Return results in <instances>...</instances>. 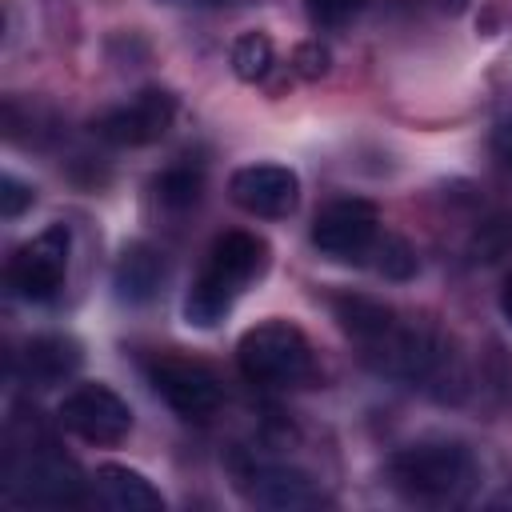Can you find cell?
<instances>
[{"instance_id":"17","label":"cell","mask_w":512,"mask_h":512,"mask_svg":"<svg viewBox=\"0 0 512 512\" xmlns=\"http://www.w3.org/2000/svg\"><path fill=\"white\" fill-rule=\"evenodd\" d=\"M228 60H232L236 80H244V84H260V80L272 72L276 52H272V40H268L264 32H256V28H252V32H240V36L232 40Z\"/></svg>"},{"instance_id":"25","label":"cell","mask_w":512,"mask_h":512,"mask_svg":"<svg viewBox=\"0 0 512 512\" xmlns=\"http://www.w3.org/2000/svg\"><path fill=\"white\" fill-rule=\"evenodd\" d=\"M488 508H512V488H504L500 496H492V500H488Z\"/></svg>"},{"instance_id":"16","label":"cell","mask_w":512,"mask_h":512,"mask_svg":"<svg viewBox=\"0 0 512 512\" xmlns=\"http://www.w3.org/2000/svg\"><path fill=\"white\" fill-rule=\"evenodd\" d=\"M332 316L340 320V328H344L356 344H364V340H372V336L392 320V308L380 304V300H372V296L336 292V296H332Z\"/></svg>"},{"instance_id":"20","label":"cell","mask_w":512,"mask_h":512,"mask_svg":"<svg viewBox=\"0 0 512 512\" xmlns=\"http://www.w3.org/2000/svg\"><path fill=\"white\" fill-rule=\"evenodd\" d=\"M304 8L316 28H344L364 8V0H304Z\"/></svg>"},{"instance_id":"24","label":"cell","mask_w":512,"mask_h":512,"mask_svg":"<svg viewBox=\"0 0 512 512\" xmlns=\"http://www.w3.org/2000/svg\"><path fill=\"white\" fill-rule=\"evenodd\" d=\"M500 312H504V320L512 324V272H508V280H504V288H500Z\"/></svg>"},{"instance_id":"5","label":"cell","mask_w":512,"mask_h":512,"mask_svg":"<svg viewBox=\"0 0 512 512\" xmlns=\"http://www.w3.org/2000/svg\"><path fill=\"white\" fill-rule=\"evenodd\" d=\"M68 252H72V232L68 224H48L32 240H24L12 260H8V288L20 300L48 304L60 296L68 280Z\"/></svg>"},{"instance_id":"6","label":"cell","mask_w":512,"mask_h":512,"mask_svg":"<svg viewBox=\"0 0 512 512\" xmlns=\"http://www.w3.org/2000/svg\"><path fill=\"white\" fill-rule=\"evenodd\" d=\"M148 384L184 420H208L224 400V388L208 364L188 360V356H172V352H164L148 364Z\"/></svg>"},{"instance_id":"12","label":"cell","mask_w":512,"mask_h":512,"mask_svg":"<svg viewBox=\"0 0 512 512\" xmlns=\"http://www.w3.org/2000/svg\"><path fill=\"white\" fill-rule=\"evenodd\" d=\"M8 484L24 504H76L84 496V480L76 464L52 448H36Z\"/></svg>"},{"instance_id":"10","label":"cell","mask_w":512,"mask_h":512,"mask_svg":"<svg viewBox=\"0 0 512 512\" xmlns=\"http://www.w3.org/2000/svg\"><path fill=\"white\" fill-rule=\"evenodd\" d=\"M228 196L248 216L280 220L300 204V176L288 164H244L228 176Z\"/></svg>"},{"instance_id":"7","label":"cell","mask_w":512,"mask_h":512,"mask_svg":"<svg viewBox=\"0 0 512 512\" xmlns=\"http://www.w3.org/2000/svg\"><path fill=\"white\" fill-rule=\"evenodd\" d=\"M56 420L84 444H120L132 428V408L108 384H76L56 404Z\"/></svg>"},{"instance_id":"14","label":"cell","mask_w":512,"mask_h":512,"mask_svg":"<svg viewBox=\"0 0 512 512\" xmlns=\"http://www.w3.org/2000/svg\"><path fill=\"white\" fill-rule=\"evenodd\" d=\"M92 496L112 512H164V496L128 464H100L92 476Z\"/></svg>"},{"instance_id":"9","label":"cell","mask_w":512,"mask_h":512,"mask_svg":"<svg viewBox=\"0 0 512 512\" xmlns=\"http://www.w3.org/2000/svg\"><path fill=\"white\" fill-rule=\"evenodd\" d=\"M380 240V212L360 196L332 200L312 220V244L328 260H368Z\"/></svg>"},{"instance_id":"2","label":"cell","mask_w":512,"mask_h":512,"mask_svg":"<svg viewBox=\"0 0 512 512\" xmlns=\"http://www.w3.org/2000/svg\"><path fill=\"white\" fill-rule=\"evenodd\" d=\"M268 268V244L256 232H224L212 240L208 260L200 268V276L192 280L188 296H184V320L196 328H212L228 316V308L236 304V296Z\"/></svg>"},{"instance_id":"11","label":"cell","mask_w":512,"mask_h":512,"mask_svg":"<svg viewBox=\"0 0 512 512\" xmlns=\"http://www.w3.org/2000/svg\"><path fill=\"white\" fill-rule=\"evenodd\" d=\"M236 488L244 492L248 504L256 508H276V512H296V508H316L324 496L316 488V480L300 468L288 464H272V460H248L236 472Z\"/></svg>"},{"instance_id":"4","label":"cell","mask_w":512,"mask_h":512,"mask_svg":"<svg viewBox=\"0 0 512 512\" xmlns=\"http://www.w3.org/2000/svg\"><path fill=\"white\" fill-rule=\"evenodd\" d=\"M236 364L244 380L260 388H300L316 376V356L308 336L288 320H260L236 344Z\"/></svg>"},{"instance_id":"21","label":"cell","mask_w":512,"mask_h":512,"mask_svg":"<svg viewBox=\"0 0 512 512\" xmlns=\"http://www.w3.org/2000/svg\"><path fill=\"white\" fill-rule=\"evenodd\" d=\"M328 64H332V52H328L320 40H304V44H296V52H292V72H296L300 80H320V76L328 72Z\"/></svg>"},{"instance_id":"26","label":"cell","mask_w":512,"mask_h":512,"mask_svg":"<svg viewBox=\"0 0 512 512\" xmlns=\"http://www.w3.org/2000/svg\"><path fill=\"white\" fill-rule=\"evenodd\" d=\"M436 4H440L444 12H464V4H468V0H436Z\"/></svg>"},{"instance_id":"19","label":"cell","mask_w":512,"mask_h":512,"mask_svg":"<svg viewBox=\"0 0 512 512\" xmlns=\"http://www.w3.org/2000/svg\"><path fill=\"white\" fill-rule=\"evenodd\" d=\"M372 268H376L380 276H388V280H408V276L416 272V252H412L400 236L380 232V240H376V248H372Z\"/></svg>"},{"instance_id":"22","label":"cell","mask_w":512,"mask_h":512,"mask_svg":"<svg viewBox=\"0 0 512 512\" xmlns=\"http://www.w3.org/2000/svg\"><path fill=\"white\" fill-rule=\"evenodd\" d=\"M32 200H36V196H32V184H24L20 176L8 172V176L0 180V216H4V220H16L24 208H32Z\"/></svg>"},{"instance_id":"3","label":"cell","mask_w":512,"mask_h":512,"mask_svg":"<svg viewBox=\"0 0 512 512\" xmlns=\"http://www.w3.org/2000/svg\"><path fill=\"white\" fill-rule=\"evenodd\" d=\"M364 356L380 372L408 380V384H424V388L456 372V356H452L448 340L432 324L408 320L400 312H392V320L372 340H364Z\"/></svg>"},{"instance_id":"23","label":"cell","mask_w":512,"mask_h":512,"mask_svg":"<svg viewBox=\"0 0 512 512\" xmlns=\"http://www.w3.org/2000/svg\"><path fill=\"white\" fill-rule=\"evenodd\" d=\"M492 152H496V160H504L512 168V120H500L492 128Z\"/></svg>"},{"instance_id":"15","label":"cell","mask_w":512,"mask_h":512,"mask_svg":"<svg viewBox=\"0 0 512 512\" xmlns=\"http://www.w3.org/2000/svg\"><path fill=\"white\" fill-rule=\"evenodd\" d=\"M80 364H84L80 344H76L72 336H60V332L36 336V340H28L24 352H20V372H24V380L36 384V388L64 384L68 376L80 372Z\"/></svg>"},{"instance_id":"8","label":"cell","mask_w":512,"mask_h":512,"mask_svg":"<svg viewBox=\"0 0 512 512\" xmlns=\"http://www.w3.org/2000/svg\"><path fill=\"white\" fill-rule=\"evenodd\" d=\"M176 120V96L168 88H140L132 100L92 120V132L112 148H148Z\"/></svg>"},{"instance_id":"13","label":"cell","mask_w":512,"mask_h":512,"mask_svg":"<svg viewBox=\"0 0 512 512\" xmlns=\"http://www.w3.org/2000/svg\"><path fill=\"white\" fill-rule=\"evenodd\" d=\"M164 276H168L164 252L152 248L148 240H132V244H124L120 260L112 268V288L124 304H148L160 292Z\"/></svg>"},{"instance_id":"1","label":"cell","mask_w":512,"mask_h":512,"mask_svg":"<svg viewBox=\"0 0 512 512\" xmlns=\"http://www.w3.org/2000/svg\"><path fill=\"white\" fill-rule=\"evenodd\" d=\"M388 480L404 500L444 508V504L468 500V492L480 480V468L468 444L448 440V436H428V440H412L392 452Z\"/></svg>"},{"instance_id":"18","label":"cell","mask_w":512,"mask_h":512,"mask_svg":"<svg viewBox=\"0 0 512 512\" xmlns=\"http://www.w3.org/2000/svg\"><path fill=\"white\" fill-rule=\"evenodd\" d=\"M152 188H156V200H160L164 208L184 212V208H192V204L200 200V192H204V172L192 168V164H172V168H164V172L152 180Z\"/></svg>"}]
</instances>
